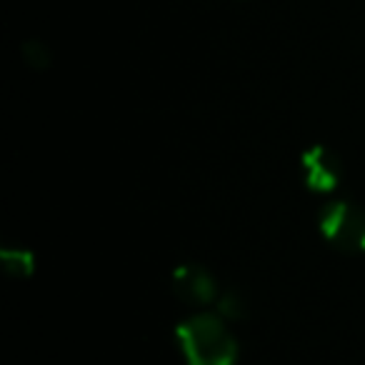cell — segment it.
Segmentation results:
<instances>
[{"instance_id": "cell-2", "label": "cell", "mask_w": 365, "mask_h": 365, "mask_svg": "<svg viewBox=\"0 0 365 365\" xmlns=\"http://www.w3.org/2000/svg\"><path fill=\"white\" fill-rule=\"evenodd\" d=\"M320 230L340 253H365V210L348 200H333L320 210Z\"/></svg>"}, {"instance_id": "cell-1", "label": "cell", "mask_w": 365, "mask_h": 365, "mask_svg": "<svg viewBox=\"0 0 365 365\" xmlns=\"http://www.w3.org/2000/svg\"><path fill=\"white\" fill-rule=\"evenodd\" d=\"M175 333L190 365H235L238 345L218 315H193L182 320Z\"/></svg>"}, {"instance_id": "cell-3", "label": "cell", "mask_w": 365, "mask_h": 365, "mask_svg": "<svg viewBox=\"0 0 365 365\" xmlns=\"http://www.w3.org/2000/svg\"><path fill=\"white\" fill-rule=\"evenodd\" d=\"M173 293L190 305H208L215 300V280L200 265H180L173 270Z\"/></svg>"}, {"instance_id": "cell-5", "label": "cell", "mask_w": 365, "mask_h": 365, "mask_svg": "<svg viewBox=\"0 0 365 365\" xmlns=\"http://www.w3.org/2000/svg\"><path fill=\"white\" fill-rule=\"evenodd\" d=\"M0 258H3V268H6L11 275H16V278H23V275L33 273V255L28 253V250L6 248L3 253H0Z\"/></svg>"}, {"instance_id": "cell-4", "label": "cell", "mask_w": 365, "mask_h": 365, "mask_svg": "<svg viewBox=\"0 0 365 365\" xmlns=\"http://www.w3.org/2000/svg\"><path fill=\"white\" fill-rule=\"evenodd\" d=\"M303 173L308 188L328 193L340 180V160L325 145H313L303 153Z\"/></svg>"}]
</instances>
